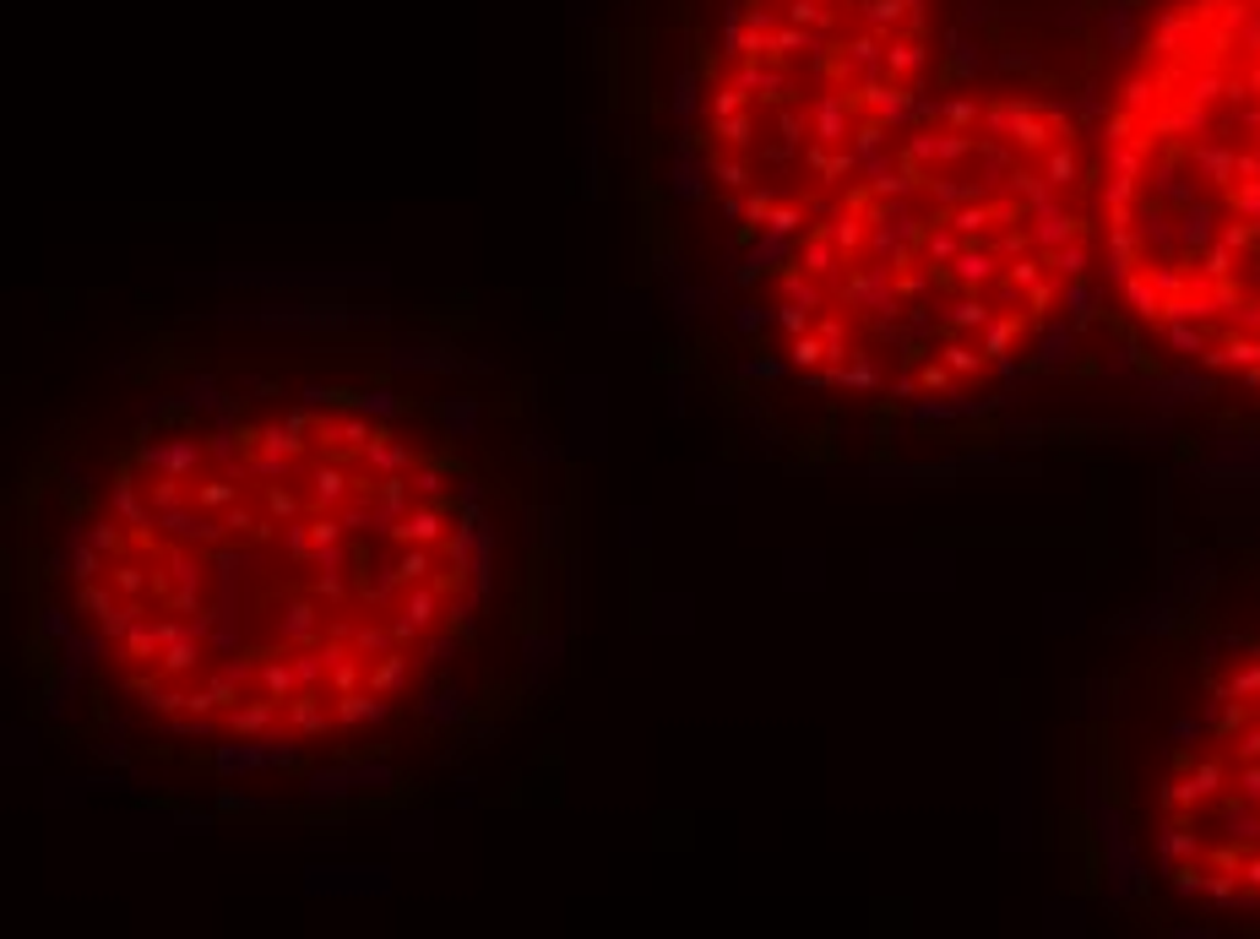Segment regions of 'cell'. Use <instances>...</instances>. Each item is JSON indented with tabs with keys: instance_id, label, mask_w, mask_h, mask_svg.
<instances>
[{
	"instance_id": "obj_2",
	"label": "cell",
	"mask_w": 1260,
	"mask_h": 939,
	"mask_svg": "<svg viewBox=\"0 0 1260 939\" xmlns=\"http://www.w3.org/2000/svg\"><path fill=\"white\" fill-rule=\"evenodd\" d=\"M1098 266L1092 131L1049 93H935L766 277L777 359L831 396L957 407L1000 386Z\"/></svg>"
},
{
	"instance_id": "obj_3",
	"label": "cell",
	"mask_w": 1260,
	"mask_h": 939,
	"mask_svg": "<svg viewBox=\"0 0 1260 939\" xmlns=\"http://www.w3.org/2000/svg\"><path fill=\"white\" fill-rule=\"evenodd\" d=\"M1098 266L1185 370L1260 396V0H1152L1092 131Z\"/></svg>"
},
{
	"instance_id": "obj_4",
	"label": "cell",
	"mask_w": 1260,
	"mask_h": 939,
	"mask_svg": "<svg viewBox=\"0 0 1260 939\" xmlns=\"http://www.w3.org/2000/svg\"><path fill=\"white\" fill-rule=\"evenodd\" d=\"M940 0H728L696 99V163L750 240H788L929 99Z\"/></svg>"
},
{
	"instance_id": "obj_5",
	"label": "cell",
	"mask_w": 1260,
	"mask_h": 939,
	"mask_svg": "<svg viewBox=\"0 0 1260 939\" xmlns=\"http://www.w3.org/2000/svg\"><path fill=\"white\" fill-rule=\"evenodd\" d=\"M1152 864L1185 901L1260 912V630L1211 674L1152 788Z\"/></svg>"
},
{
	"instance_id": "obj_1",
	"label": "cell",
	"mask_w": 1260,
	"mask_h": 939,
	"mask_svg": "<svg viewBox=\"0 0 1260 939\" xmlns=\"http://www.w3.org/2000/svg\"><path fill=\"white\" fill-rule=\"evenodd\" d=\"M44 559L82 695L163 749L321 760L386 739L467 652L484 489L407 402L202 392L65 484Z\"/></svg>"
}]
</instances>
